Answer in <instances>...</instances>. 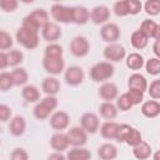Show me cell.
<instances>
[{"label": "cell", "instance_id": "obj_16", "mask_svg": "<svg viewBox=\"0 0 160 160\" xmlns=\"http://www.w3.org/2000/svg\"><path fill=\"white\" fill-rule=\"evenodd\" d=\"M109 19H110V10L105 5H98L90 11V20L96 25L106 24Z\"/></svg>", "mask_w": 160, "mask_h": 160}, {"label": "cell", "instance_id": "obj_2", "mask_svg": "<svg viewBox=\"0 0 160 160\" xmlns=\"http://www.w3.org/2000/svg\"><path fill=\"white\" fill-rule=\"evenodd\" d=\"M49 22V14L44 9H35L29 15H26L22 20L21 26L29 28L35 31H40Z\"/></svg>", "mask_w": 160, "mask_h": 160}, {"label": "cell", "instance_id": "obj_25", "mask_svg": "<svg viewBox=\"0 0 160 160\" xmlns=\"http://www.w3.org/2000/svg\"><path fill=\"white\" fill-rule=\"evenodd\" d=\"M91 152L84 146L80 148H72L66 154V160H90Z\"/></svg>", "mask_w": 160, "mask_h": 160}, {"label": "cell", "instance_id": "obj_19", "mask_svg": "<svg viewBox=\"0 0 160 160\" xmlns=\"http://www.w3.org/2000/svg\"><path fill=\"white\" fill-rule=\"evenodd\" d=\"M26 130V121L25 118L21 115H15L10 119L9 131L12 136H21Z\"/></svg>", "mask_w": 160, "mask_h": 160}, {"label": "cell", "instance_id": "obj_32", "mask_svg": "<svg viewBox=\"0 0 160 160\" xmlns=\"http://www.w3.org/2000/svg\"><path fill=\"white\" fill-rule=\"evenodd\" d=\"M14 86H25L29 79V74L24 68H15L11 72Z\"/></svg>", "mask_w": 160, "mask_h": 160}, {"label": "cell", "instance_id": "obj_5", "mask_svg": "<svg viewBox=\"0 0 160 160\" xmlns=\"http://www.w3.org/2000/svg\"><path fill=\"white\" fill-rule=\"evenodd\" d=\"M50 14L56 22L60 24H70L72 22V8L62 5V4H54L50 9Z\"/></svg>", "mask_w": 160, "mask_h": 160}, {"label": "cell", "instance_id": "obj_49", "mask_svg": "<svg viewBox=\"0 0 160 160\" xmlns=\"http://www.w3.org/2000/svg\"><path fill=\"white\" fill-rule=\"evenodd\" d=\"M48 160H66V156L62 152L55 151V152H52V154H50L48 156Z\"/></svg>", "mask_w": 160, "mask_h": 160}, {"label": "cell", "instance_id": "obj_38", "mask_svg": "<svg viewBox=\"0 0 160 160\" xmlns=\"http://www.w3.org/2000/svg\"><path fill=\"white\" fill-rule=\"evenodd\" d=\"M148 92L150 95V98L152 100H159L160 99V80L159 79H155L150 82V85H148Z\"/></svg>", "mask_w": 160, "mask_h": 160}, {"label": "cell", "instance_id": "obj_11", "mask_svg": "<svg viewBox=\"0 0 160 160\" xmlns=\"http://www.w3.org/2000/svg\"><path fill=\"white\" fill-rule=\"evenodd\" d=\"M100 36L105 42L115 44L120 39V29L114 22H106L100 29Z\"/></svg>", "mask_w": 160, "mask_h": 160}, {"label": "cell", "instance_id": "obj_36", "mask_svg": "<svg viewBox=\"0 0 160 160\" xmlns=\"http://www.w3.org/2000/svg\"><path fill=\"white\" fill-rule=\"evenodd\" d=\"M144 10L150 16H156L160 12V1L159 0H149L144 4Z\"/></svg>", "mask_w": 160, "mask_h": 160}, {"label": "cell", "instance_id": "obj_40", "mask_svg": "<svg viewBox=\"0 0 160 160\" xmlns=\"http://www.w3.org/2000/svg\"><path fill=\"white\" fill-rule=\"evenodd\" d=\"M132 106H134V105L131 104V101H130V99H129V96H128L126 92H124L122 95H120V96L118 98V100H116V108H118L119 110H121V111H128V110H130Z\"/></svg>", "mask_w": 160, "mask_h": 160}, {"label": "cell", "instance_id": "obj_47", "mask_svg": "<svg viewBox=\"0 0 160 160\" xmlns=\"http://www.w3.org/2000/svg\"><path fill=\"white\" fill-rule=\"evenodd\" d=\"M128 6H129V15H136L142 9V4L139 0H128Z\"/></svg>", "mask_w": 160, "mask_h": 160}, {"label": "cell", "instance_id": "obj_31", "mask_svg": "<svg viewBox=\"0 0 160 160\" xmlns=\"http://www.w3.org/2000/svg\"><path fill=\"white\" fill-rule=\"evenodd\" d=\"M130 42H131L132 48H135L138 50H142L148 46L149 39L140 30H135V31H132V34L130 36Z\"/></svg>", "mask_w": 160, "mask_h": 160}, {"label": "cell", "instance_id": "obj_22", "mask_svg": "<svg viewBox=\"0 0 160 160\" xmlns=\"http://www.w3.org/2000/svg\"><path fill=\"white\" fill-rule=\"evenodd\" d=\"M90 20V11L82 6L78 5L72 8V22L76 25H85Z\"/></svg>", "mask_w": 160, "mask_h": 160}, {"label": "cell", "instance_id": "obj_45", "mask_svg": "<svg viewBox=\"0 0 160 160\" xmlns=\"http://www.w3.org/2000/svg\"><path fill=\"white\" fill-rule=\"evenodd\" d=\"M19 2L16 0H0V9L5 12H12L18 9Z\"/></svg>", "mask_w": 160, "mask_h": 160}, {"label": "cell", "instance_id": "obj_15", "mask_svg": "<svg viewBox=\"0 0 160 160\" xmlns=\"http://www.w3.org/2000/svg\"><path fill=\"white\" fill-rule=\"evenodd\" d=\"M148 39H154V40H159L160 38V25L158 22H155L154 20L146 19L141 22L140 29H139Z\"/></svg>", "mask_w": 160, "mask_h": 160}, {"label": "cell", "instance_id": "obj_23", "mask_svg": "<svg viewBox=\"0 0 160 160\" xmlns=\"http://www.w3.org/2000/svg\"><path fill=\"white\" fill-rule=\"evenodd\" d=\"M141 114L145 118L154 119L160 114V104L156 100H148L144 101L141 105Z\"/></svg>", "mask_w": 160, "mask_h": 160}, {"label": "cell", "instance_id": "obj_12", "mask_svg": "<svg viewBox=\"0 0 160 160\" xmlns=\"http://www.w3.org/2000/svg\"><path fill=\"white\" fill-rule=\"evenodd\" d=\"M42 68L50 75H59L65 70V60L62 58H44Z\"/></svg>", "mask_w": 160, "mask_h": 160}, {"label": "cell", "instance_id": "obj_20", "mask_svg": "<svg viewBox=\"0 0 160 160\" xmlns=\"http://www.w3.org/2000/svg\"><path fill=\"white\" fill-rule=\"evenodd\" d=\"M50 145L58 152L65 151L69 148V140L66 138V134L61 132V131H58V132L52 134L51 138H50Z\"/></svg>", "mask_w": 160, "mask_h": 160}, {"label": "cell", "instance_id": "obj_18", "mask_svg": "<svg viewBox=\"0 0 160 160\" xmlns=\"http://www.w3.org/2000/svg\"><path fill=\"white\" fill-rule=\"evenodd\" d=\"M128 86L131 90H138L141 92H145L148 89V80L144 75H141L140 72H134L129 76L128 80Z\"/></svg>", "mask_w": 160, "mask_h": 160}, {"label": "cell", "instance_id": "obj_50", "mask_svg": "<svg viewBox=\"0 0 160 160\" xmlns=\"http://www.w3.org/2000/svg\"><path fill=\"white\" fill-rule=\"evenodd\" d=\"M8 68V60H6V52L0 51V70H4Z\"/></svg>", "mask_w": 160, "mask_h": 160}, {"label": "cell", "instance_id": "obj_29", "mask_svg": "<svg viewBox=\"0 0 160 160\" xmlns=\"http://www.w3.org/2000/svg\"><path fill=\"white\" fill-rule=\"evenodd\" d=\"M99 114L106 120H112L118 115V108L111 101H104L99 106Z\"/></svg>", "mask_w": 160, "mask_h": 160}, {"label": "cell", "instance_id": "obj_34", "mask_svg": "<svg viewBox=\"0 0 160 160\" xmlns=\"http://www.w3.org/2000/svg\"><path fill=\"white\" fill-rule=\"evenodd\" d=\"M62 54H64L62 46L59 45L58 42L49 44L44 50V58H62Z\"/></svg>", "mask_w": 160, "mask_h": 160}, {"label": "cell", "instance_id": "obj_30", "mask_svg": "<svg viewBox=\"0 0 160 160\" xmlns=\"http://www.w3.org/2000/svg\"><path fill=\"white\" fill-rule=\"evenodd\" d=\"M126 66L130 69V70H134V71H138L140 70L144 64H145V60H144V56L139 52H131L126 56Z\"/></svg>", "mask_w": 160, "mask_h": 160}, {"label": "cell", "instance_id": "obj_14", "mask_svg": "<svg viewBox=\"0 0 160 160\" xmlns=\"http://www.w3.org/2000/svg\"><path fill=\"white\" fill-rule=\"evenodd\" d=\"M62 32H61V29L60 26L56 24V22H48L42 29H41V36L45 41H48L49 44H52V42H56L60 38H61Z\"/></svg>", "mask_w": 160, "mask_h": 160}, {"label": "cell", "instance_id": "obj_24", "mask_svg": "<svg viewBox=\"0 0 160 160\" xmlns=\"http://www.w3.org/2000/svg\"><path fill=\"white\" fill-rule=\"evenodd\" d=\"M151 154H152V150H151L150 144H148L144 140H141L138 145L132 146V155L138 160H146L151 156Z\"/></svg>", "mask_w": 160, "mask_h": 160}, {"label": "cell", "instance_id": "obj_21", "mask_svg": "<svg viewBox=\"0 0 160 160\" xmlns=\"http://www.w3.org/2000/svg\"><path fill=\"white\" fill-rule=\"evenodd\" d=\"M41 89L46 96H55L60 91V81L54 76H48L42 80Z\"/></svg>", "mask_w": 160, "mask_h": 160}, {"label": "cell", "instance_id": "obj_17", "mask_svg": "<svg viewBox=\"0 0 160 160\" xmlns=\"http://www.w3.org/2000/svg\"><path fill=\"white\" fill-rule=\"evenodd\" d=\"M118 94H119V89L111 81L102 82L100 85V88H99V95H100V98L104 101H111V100L116 99L118 98Z\"/></svg>", "mask_w": 160, "mask_h": 160}, {"label": "cell", "instance_id": "obj_46", "mask_svg": "<svg viewBox=\"0 0 160 160\" xmlns=\"http://www.w3.org/2000/svg\"><path fill=\"white\" fill-rule=\"evenodd\" d=\"M10 160H29V154L22 148H15L10 154Z\"/></svg>", "mask_w": 160, "mask_h": 160}, {"label": "cell", "instance_id": "obj_7", "mask_svg": "<svg viewBox=\"0 0 160 160\" xmlns=\"http://www.w3.org/2000/svg\"><path fill=\"white\" fill-rule=\"evenodd\" d=\"M80 128L86 134H95L100 128L99 116L95 112H84L80 118Z\"/></svg>", "mask_w": 160, "mask_h": 160}, {"label": "cell", "instance_id": "obj_6", "mask_svg": "<svg viewBox=\"0 0 160 160\" xmlns=\"http://www.w3.org/2000/svg\"><path fill=\"white\" fill-rule=\"evenodd\" d=\"M69 49L70 52L76 56V58H84L89 54L90 51V42L85 36L78 35L75 38H72V40L69 44Z\"/></svg>", "mask_w": 160, "mask_h": 160}, {"label": "cell", "instance_id": "obj_3", "mask_svg": "<svg viewBox=\"0 0 160 160\" xmlns=\"http://www.w3.org/2000/svg\"><path fill=\"white\" fill-rule=\"evenodd\" d=\"M15 39L16 41L24 46L25 49L28 50H34L38 48L39 45V31H35V30H31V29H28L25 26H20L18 30H16V34H15Z\"/></svg>", "mask_w": 160, "mask_h": 160}, {"label": "cell", "instance_id": "obj_9", "mask_svg": "<svg viewBox=\"0 0 160 160\" xmlns=\"http://www.w3.org/2000/svg\"><path fill=\"white\" fill-rule=\"evenodd\" d=\"M104 58L109 62H119L126 58V50L120 44H109L104 49Z\"/></svg>", "mask_w": 160, "mask_h": 160}, {"label": "cell", "instance_id": "obj_1", "mask_svg": "<svg viewBox=\"0 0 160 160\" xmlns=\"http://www.w3.org/2000/svg\"><path fill=\"white\" fill-rule=\"evenodd\" d=\"M114 72H115V68L111 62L100 61L90 68L89 76L95 82H106L109 79L114 76Z\"/></svg>", "mask_w": 160, "mask_h": 160}, {"label": "cell", "instance_id": "obj_10", "mask_svg": "<svg viewBox=\"0 0 160 160\" xmlns=\"http://www.w3.org/2000/svg\"><path fill=\"white\" fill-rule=\"evenodd\" d=\"M84 78H85L84 70L80 66H78V65L69 66L65 70V72H64V80L70 86H78V85H80L84 81Z\"/></svg>", "mask_w": 160, "mask_h": 160}, {"label": "cell", "instance_id": "obj_37", "mask_svg": "<svg viewBox=\"0 0 160 160\" xmlns=\"http://www.w3.org/2000/svg\"><path fill=\"white\" fill-rule=\"evenodd\" d=\"M14 86L11 74L8 71L0 72V90L1 91H8Z\"/></svg>", "mask_w": 160, "mask_h": 160}, {"label": "cell", "instance_id": "obj_41", "mask_svg": "<svg viewBox=\"0 0 160 160\" xmlns=\"http://www.w3.org/2000/svg\"><path fill=\"white\" fill-rule=\"evenodd\" d=\"M114 12L116 16H128L129 15V6H128V0H121L114 4Z\"/></svg>", "mask_w": 160, "mask_h": 160}, {"label": "cell", "instance_id": "obj_39", "mask_svg": "<svg viewBox=\"0 0 160 160\" xmlns=\"http://www.w3.org/2000/svg\"><path fill=\"white\" fill-rule=\"evenodd\" d=\"M131 129H132V126H130V125H128V124H120L119 128H118L115 139H116L119 142H125V140H126V138L129 136Z\"/></svg>", "mask_w": 160, "mask_h": 160}, {"label": "cell", "instance_id": "obj_33", "mask_svg": "<svg viewBox=\"0 0 160 160\" xmlns=\"http://www.w3.org/2000/svg\"><path fill=\"white\" fill-rule=\"evenodd\" d=\"M6 60H8V66L11 68H18L24 60V54L20 50H9L6 52Z\"/></svg>", "mask_w": 160, "mask_h": 160}, {"label": "cell", "instance_id": "obj_13", "mask_svg": "<svg viewBox=\"0 0 160 160\" xmlns=\"http://www.w3.org/2000/svg\"><path fill=\"white\" fill-rule=\"evenodd\" d=\"M50 126L56 130V131H62L65 130L69 124H70V116L66 111H62V110H59V111H55L51 114L50 116Z\"/></svg>", "mask_w": 160, "mask_h": 160}, {"label": "cell", "instance_id": "obj_44", "mask_svg": "<svg viewBox=\"0 0 160 160\" xmlns=\"http://www.w3.org/2000/svg\"><path fill=\"white\" fill-rule=\"evenodd\" d=\"M126 94H128V96H129V99H130V101H131V104L134 106L135 105H139V104H141L144 101V92H141V91L129 89L126 91Z\"/></svg>", "mask_w": 160, "mask_h": 160}, {"label": "cell", "instance_id": "obj_52", "mask_svg": "<svg viewBox=\"0 0 160 160\" xmlns=\"http://www.w3.org/2000/svg\"><path fill=\"white\" fill-rule=\"evenodd\" d=\"M154 160H159V151H155V154H154Z\"/></svg>", "mask_w": 160, "mask_h": 160}, {"label": "cell", "instance_id": "obj_27", "mask_svg": "<svg viewBox=\"0 0 160 160\" xmlns=\"http://www.w3.org/2000/svg\"><path fill=\"white\" fill-rule=\"evenodd\" d=\"M21 95L28 102H38L40 100V90L35 85H25L21 90Z\"/></svg>", "mask_w": 160, "mask_h": 160}, {"label": "cell", "instance_id": "obj_26", "mask_svg": "<svg viewBox=\"0 0 160 160\" xmlns=\"http://www.w3.org/2000/svg\"><path fill=\"white\" fill-rule=\"evenodd\" d=\"M98 155L101 160H114L118 156V149L115 145L106 142L98 149Z\"/></svg>", "mask_w": 160, "mask_h": 160}, {"label": "cell", "instance_id": "obj_48", "mask_svg": "<svg viewBox=\"0 0 160 160\" xmlns=\"http://www.w3.org/2000/svg\"><path fill=\"white\" fill-rule=\"evenodd\" d=\"M11 115H12V111L10 106H8L6 104H0V121L1 122L9 121L11 119Z\"/></svg>", "mask_w": 160, "mask_h": 160}, {"label": "cell", "instance_id": "obj_28", "mask_svg": "<svg viewBox=\"0 0 160 160\" xmlns=\"http://www.w3.org/2000/svg\"><path fill=\"white\" fill-rule=\"evenodd\" d=\"M118 128H119V124L118 122H115L112 120H108V121H105L100 126V134H101V136L104 139H108V140L115 139Z\"/></svg>", "mask_w": 160, "mask_h": 160}, {"label": "cell", "instance_id": "obj_51", "mask_svg": "<svg viewBox=\"0 0 160 160\" xmlns=\"http://www.w3.org/2000/svg\"><path fill=\"white\" fill-rule=\"evenodd\" d=\"M152 50H154V54L156 55V58H159V56H160V51H159V40H155V44H154Z\"/></svg>", "mask_w": 160, "mask_h": 160}, {"label": "cell", "instance_id": "obj_43", "mask_svg": "<svg viewBox=\"0 0 160 160\" xmlns=\"http://www.w3.org/2000/svg\"><path fill=\"white\" fill-rule=\"evenodd\" d=\"M141 140H142V135H141V132H140L138 129L132 128V129H131V131H130V134H129V136L126 138L125 142L132 148V146L138 145Z\"/></svg>", "mask_w": 160, "mask_h": 160}, {"label": "cell", "instance_id": "obj_8", "mask_svg": "<svg viewBox=\"0 0 160 160\" xmlns=\"http://www.w3.org/2000/svg\"><path fill=\"white\" fill-rule=\"evenodd\" d=\"M65 134L69 140V145H71L72 148L84 146L88 141V134L80 126H72Z\"/></svg>", "mask_w": 160, "mask_h": 160}, {"label": "cell", "instance_id": "obj_35", "mask_svg": "<svg viewBox=\"0 0 160 160\" xmlns=\"http://www.w3.org/2000/svg\"><path fill=\"white\" fill-rule=\"evenodd\" d=\"M145 66V70L148 74L152 75V76H156L160 74V59L159 58H150L146 60V62L144 64Z\"/></svg>", "mask_w": 160, "mask_h": 160}, {"label": "cell", "instance_id": "obj_4", "mask_svg": "<svg viewBox=\"0 0 160 160\" xmlns=\"http://www.w3.org/2000/svg\"><path fill=\"white\" fill-rule=\"evenodd\" d=\"M58 106V99L56 96H46L44 99H41L35 106H34V116L38 120H45L48 119L52 111L56 109Z\"/></svg>", "mask_w": 160, "mask_h": 160}, {"label": "cell", "instance_id": "obj_42", "mask_svg": "<svg viewBox=\"0 0 160 160\" xmlns=\"http://www.w3.org/2000/svg\"><path fill=\"white\" fill-rule=\"evenodd\" d=\"M14 41L11 35L8 31L0 30V50H9L12 46Z\"/></svg>", "mask_w": 160, "mask_h": 160}]
</instances>
